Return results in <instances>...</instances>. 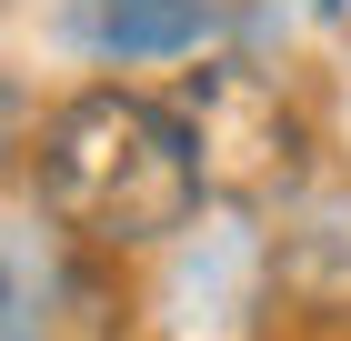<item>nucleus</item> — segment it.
Wrapping results in <instances>:
<instances>
[{
	"label": "nucleus",
	"mask_w": 351,
	"mask_h": 341,
	"mask_svg": "<svg viewBox=\"0 0 351 341\" xmlns=\"http://www.w3.org/2000/svg\"><path fill=\"white\" fill-rule=\"evenodd\" d=\"M30 181H40V211L90 251H151L211 201V171H201L181 101H151V91H121V80L71 91L51 110Z\"/></svg>",
	"instance_id": "obj_1"
},
{
	"label": "nucleus",
	"mask_w": 351,
	"mask_h": 341,
	"mask_svg": "<svg viewBox=\"0 0 351 341\" xmlns=\"http://www.w3.org/2000/svg\"><path fill=\"white\" fill-rule=\"evenodd\" d=\"M181 121L201 141V171H211L221 201H281L301 181V110L281 101V80L251 71V60H201L181 71Z\"/></svg>",
	"instance_id": "obj_2"
},
{
	"label": "nucleus",
	"mask_w": 351,
	"mask_h": 341,
	"mask_svg": "<svg viewBox=\"0 0 351 341\" xmlns=\"http://www.w3.org/2000/svg\"><path fill=\"white\" fill-rule=\"evenodd\" d=\"M60 40L90 60H201L221 0H60Z\"/></svg>",
	"instance_id": "obj_3"
}]
</instances>
